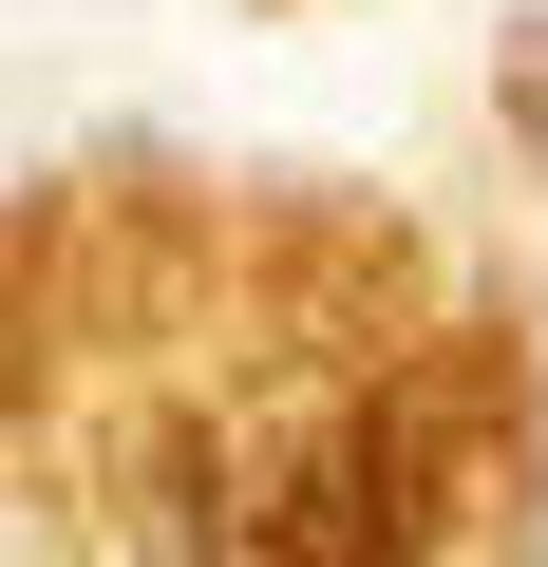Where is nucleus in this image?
<instances>
[{
	"label": "nucleus",
	"mask_w": 548,
	"mask_h": 567,
	"mask_svg": "<svg viewBox=\"0 0 548 567\" xmlns=\"http://www.w3.org/2000/svg\"><path fill=\"white\" fill-rule=\"evenodd\" d=\"M76 567H510L492 360L360 284L246 303L95 416Z\"/></svg>",
	"instance_id": "obj_1"
}]
</instances>
